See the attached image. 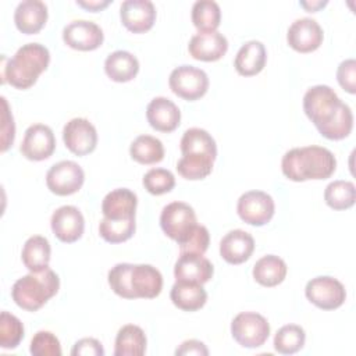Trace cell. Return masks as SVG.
Returning <instances> with one entry per match:
<instances>
[{
  "instance_id": "obj_1",
  "label": "cell",
  "mask_w": 356,
  "mask_h": 356,
  "mask_svg": "<svg viewBox=\"0 0 356 356\" xmlns=\"http://www.w3.org/2000/svg\"><path fill=\"white\" fill-rule=\"evenodd\" d=\"M303 110L327 139L346 138L353 128V114L348 104L327 85H316L303 96Z\"/></svg>"
},
{
  "instance_id": "obj_2",
  "label": "cell",
  "mask_w": 356,
  "mask_h": 356,
  "mask_svg": "<svg viewBox=\"0 0 356 356\" xmlns=\"http://www.w3.org/2000/svg\"><path fill=\"white\" fill-rule=\"evenodd\" d=\"M108 285L121 298L153 299L163 288L161 273L150 264L118 263L108 271Z\"/></svg>"
},
{
  "instance_id": "obj_3",
  "label": "cell",
  "mask_w": 356,
  "mask_h": 356,
  "mask_svg": "<svg viewBox=\"0 0 356 356\" xmlns=\"http://www.w3.org/2000/svg\"><path fill=\"white\" fill-rule=\"evenodd\" d=\"M281 168L282 174L295 182L325 179L334 174L337 160L331 150L312 145L288 150L282 156Z\"/></svg>"
},
{
  "instance_id": "obj_4",
  "label": "cell",
  "mask_w": 356,
  "mask_h": 356,
  "mask_svg": "<svg viewBox=\"0 0 356 356\" xmlns=\"http://www.w3.org/2000/svg\"><path fill=\"white\" fill-rule=\"evenodd\" d=\"M50 53L40 43H26L21 46L11 58L3 56L1 81L17 89L31 88L39 75L47 68Z\"/></svg>"
},
{
  "instance_id": "obj_5",
  "label": "cell",
  "mask_w": 356,
  "mask_h": 356,
  "mask_svg": "<svg viewBox=\"0 0 356 356\" xmlns=\"http://www.w3.org/2000/svg\"><path fill=\"white\" fill-rule=\"evenodd\" d=\"M58 275L47 267L43 271L31 273L18 278L11 288V296L21 309L36 312L58 292Z\"/></svg>"
},
{
  "instance_id": "obj_6",
  "label": "cell",
  "mask_w": 356,
  "mask_h": 356,
  "mask_svg": "<svg viewBox=\"0 0 356 356\" xmlns=\"http://www.w3.org/2000/svg\"><path fill=\"white\" fill-rule=\"evenodd\" d=\"M234 339L243 348H259L270 335V324L266 317L254 312H242L231 323Z\"/></svg>"
},
{
  "instance_id": "obj_7",
  "label": "cell",
  "mask_w": 356,
  "mask_h": 356,
  "mask_svg": "<svg viewBox=\"0 0 356 356\" xmlns=\"http://www.w3.org/2000/svg\"><path fill=\"white\" fill-rule=\"evenodd\" d=\"M168 85L177 96L193 102L207 92L209 76L203 70L193 65H179L171 71Z\"/></svg>"
},
{
  "instance_id": "obj_8",
  "label": "cell",
  "mask_w": 356,
  "mask_h": 356,
  "mask_svg": "<svg viewBox=\"0 0 356 356\" xmlns=\"http://www.w3.org/2000/svg\"><path fill=\"white\" fill-rule=\"evenodd\" d=\"M196 225L195 210L185 202L168 203L161 210L160 227L168 238L178 243L184 241Z\"/></svg>"
},
{
  "instance_id": "obj_9",
  "label": "cell",
  "mask_w": 356,
  "mask_h": 356,
  "mask_svg": "<svg viewBox=\"0 0 356 356\" xmlns=\"http://www.w3.org/2000/svg\"><path fill=\"white\" fill-rule=\"evenodd\" d=\"M305 295L314 306L323 310L338 309L346 299V291L342 282L328 275L312 278L306 284Z\"/></svg>"
},
{
  "instance_id": "obj_10",
  "label": "cell",
  "mask_w": 356,
  "mask_h": 356,
  "mask_svg": "<svg viewBox=\"0 0 356 356\" xmlns=\"http://www.w3.org/2000/svg\"><path fill=\"white\" fill-rule=\"evenodd\" d=\"M85 181V172L81 165L71 160H63L51 165L46 174L47 188L58 195L67 196L78 192Z\"/></svg>"
},
{
  "instance_id": "obj_11",
  "label": "cell",
  "mask_w": 356,
  "mask_h": 356,
  "mask_svg": "<svg viewBox=\"0 0 356 356\" xmlns=\"http://www.w3.org/2000/svg\"><path fill=\"white\" fill-rule=\"evenodd\" d=\"M275 204L273 197L263 191H249L245 192L236 204L238 216L242 221L250 225H264L274 216Z\"/></svg>"
},
{
  "instance_id": "obj_12",
  "label": "cell",
  "mask_w": 356,
  "mask_h": 356,
  "mask_svg": "<svg viewBox=\"0 0 356 356\" xmlns=\"http://www.w3.org/2000/svg\"><path fill=\"white\" fill-rule=\"evenodd\" d=\"M63 140L71 153L76 156H85L96 149L97 132L89 120L78 117L70 120L64 125Z\"/></svg>"
},
{
  "instance_id": "obj_13",
  "label": "cell",
  "mask_w": 356,
  "mask_h": 356,
  "mask_svg": "<svg viewBox=\"0 0 356 356\" xmlns=\"http://www.w3.org/2000/svg\"><path fill=\"white\" fill-rule=\"evenodd\" d=\"M104 39L102 28L92 21L76 19L70 22L63 29V40L67 46L75 50L89 51L102 46Z\"/></svg>"
},
{
  "instance_id": "obj_14",
  "label": "cell",
  "mask_w": 356,
  "mask_h": 356,
  "mask_svg": "<svg viewBox=\"0 0 356 356\" xmlns=\"http://www.w3.org/2000/svg\"><path fill=\"white\" fill-rule=\"evenodd\" d=\"M56 149V138L50 127L44 124H33L25 131L21 153L33 161L49 159Z\"/></svg>"
},
{
  "instance_id": "obj_15",
  "label": "cell",
  "mask_w": 356,
  "mask_h": 356,
  "mask_svg": "<svg viewBox=\"0 0 356 356\" xmlns=\"http://www.w3.org/2000/svg\"><path fill=\"white\" fill-rule=\"evenodd\" d=\"M324 32L320 24L313 18L295 19L286 33L288 44L299 53H310L323 43Z\"/></svg>"
},
{
  "instance_id": "obj_16",
  "label": "cell",
  "mask_w": 356,
  "mask_h": 356,
  "mask_svg": "<svg viewBox=\"0 0 356 356\" xmlns=\"http://www.w3.org/2000/svg\"><path fill=\"white\" fill-rule=\"evenodd\" d=\"M50 225L57 239L65 243H72L82 236L85 220L78 207L61 206L53 213Z\"/></svg>"
},
{
  "instance_id": "obj_17",
  "label": "cell",
  "mask_w": 356,
  "mask_h": 356,
  "mask_svg": "<svg viewBox=\"0 0 356 356\" xmlns=\"http://www.w3.org/2000/svg\"><path fill=\"white\" fill-rule=\"evenodd\" d=\"M120 17L128 31L142 33L153 26L156 8L149 0H125L120 7Z\"/></svg>"
},
{
  "instance_id": "obj_18",
  "label": "cell",
  "mask_w": 356,
  "mask_h": 356,
  "mask_svg": "<svg viewBox=\"0 0 356 356\" xmlns=\"http://www.w3.org/2000/svg\"><path fill=\"white\" fill-rule=\"evenodd\" d=\"M189 54L200 61H217L228 50L227 38L218 31L197 32L188 44Z\"/></svg>"
},
{
  "instance_id": "obj_19",
  "label": "cell",
  "mask_w": 356,
  "mask_h": 356,
  "mask_svg": "<svg viewBox=\"0 0 356 356\" xmlns=\"http://www.w3.org/2000/svg\"><path fill=\"white\" fill-rule=\"evenodd\" d=\"M213 273V264L210 260L203 257V254L181 253L174 266L175 280L182 282H196L203 285L204 282L210 281Z\"/></svg>"
},
{
  "instance_id": "obj_20",
  "label": "cell",
  "mask_w": 356,
  "mask_h": 356,
  "mask_svg": "<svg viewBox=\"0 0 356 356\" xmlns=\"http://www.w3.org/2000/svg\"><path fill=\"white\" fill-rule=\"evenodd\" d=\"M146 118L152 128L160 132H172L181 121V111L167 97H154L146 107Z\"/></svg>"
},
{
  "instance_id": "obj_21",
  "label": "cell",
  "mask_w": 356,
  "mask_h": 356,
  "mask_svg": "<svg viewBox=\"0 0 356 356\" xmlns=\"http://www.w3.org/2000/svg\"><path fill=\"white\" fill-rule=\"evenodd\" d=\"M254 250L253 236L243 229H232L220 242V254L229 264L246 261Z\"/></svg>"
},
{
  "instance_id": "obj_22",
  "label": "cell",
  "mask_w": 356,
  "mask_h": 356,
  "mask_svg": "<svg viewBox=\"0 0 356 356\" xmlns=\"http://www.w3.org/2000/svg\"><path fill=\"white\" fill-rule=\"evenodd\" d=\"M138 197L128 188H117L108 192L102 202V213L110 220L135 218Z\"/></svg>"
},
{
  "instance_id": "obj_23",
  "label": "cell",
  "mask_w": 356,
  "mask_h": 356,
  "mask_svg": "<svg viewBox=\"0 0 356 356\" xmlns=\"http://www.w3.org/2000/svg\"><path fill=\"white\" fill-rule=\"evenodd\" d=\"M47 21V6L40 0H24L14 13V22L19 32L32 35L39 32Z\"/></svg>"
},
{
  "instance_id": "obj_24",
  "label": "cell",
  "mask_w": 356,
  "mask_h": 356,
  "mask_svg": "<svg viewBox=\"0 0 356 356\" xmlns=\"http://www.w3.org/2000/svg\"><path fill=\"white\" fill-rule=\"evenodd\" d=\"M267 61V51L261 42L249 40L241 46L235 56L234 67L242 76H253L259 74Z\"/></svg>"
},
{
  "instance_id": "obj_25",
  "label": "cell",
  "mask_w": 356,
  "mask_h": 356,
  "mask_svg": "<svg viewBox=\"0 0 356 356\" xmlns=\"http://www.w3.org/2000/svg\"><path fill=\"white\" fill-rule=\"evenodd\" d=\"M170 298L178 309L185 312H196L204 306L207 292L202 284L175 281L171 288Z\"/></svg>"
},
{
  "instance_id": "obj_26",
  "label": "cell",
  "mask_w": 356,
  "mask_h": 356,
  "mask_svg": "<svg viewBox=\"0 0 356 356\" xmlns=\"http://www.w3.org/2000/svg\"><path fill=\"white\" fill-rule=\"evenodd\" d=\"M104 71L111 81L128 82L136 76L139 71V61L132 53L127 50H117L107 56L104 61Z\"/></svg>"
},
{
  "instance_id": "obj_27",
  "label": "cell",
  "mask_w": 356,
  "mask_h": 356,
  "mask_svg": "<svg viewBox=\"0 0 356 356\" xmlns=\"http://www.w3.org/2000/svg\"><path fill=\"white\" fill-rule=\"evenodd\" d=\"M50 253H51V249H50L49 241L44 236L33 235L28 238L26 242L24 243L21 259L24 266L31 273H39L49 267Z\"/></svg>"
},
{
  "instance_id": "obj_28",
  "label": "cell",
  "mask_w": 356,
  "mask_h": 356,
  "mask_svg": "<svg viewBox=\"0 0 356 356\" xmlns=\"http://www.w3.org/2000/svg\"><path fill=\"white\" fill-rule=\"evenodd\" d=\"M146 350V335L135 324L121 327L115 337V356H142Z\"/></svg>"
},
{
  "instance_id": "obj_29",
  "label": "cell",
  "mask_w": 356,
  "mask_h": 356,
  "mask_svg": "<svg viewBox=\"0 0 356 356\" xmlns=\"http://www.w3.org/2000/svg\"><path fill=\"white\" fill-rule=\"evenodd\" d=\"M285 275L286 264L275 254L263 256L253 266V278L263 286H275L285 280Z\"/></svg>"
},
{
  "instance_id": "obj_30",
  "label": "cell",
  "mask_w": 356,
  "mask_h": 356,
  "mask_svg": "<svg viewBox=\"0 0 356 356\" xmlns=\"http://www.w3.org/2000/svg\"><path fill=\"white\" fill-rule=\"evenodd\" d=\"M182 154H204L216 160L217 145L213 136L202 128H189L181 138Z\"/></svg>"
},
{
  "instance_id": "obj_31",
  "label": "cell",
  "mask_w": 356,
  "mask_h": 356,
  "mask_svg": "<svg viewBox=\"0 0 356 356\" xmlns=\"http://www.w3.org/2000/svg\"><path fill=\"white\" fill-rule=\"evenodd\" d=\"M129 154L140 164H154L163 160L164 146L160 139L152 135H139L131 143Z\"/></svg>"
},
{
  "instance_id": "obj_32",
  "label": "cell",
  "mask_w": 356,
  "mask_h": 356,
  "mask_svg": "<svg viewBox=\"0 0 356 356\" xmlns=\"http://www.w3.org/2000/svg\"><path fill=\"white\" fill-rule=\"evenodd\" d=\"M192 22L199 32L217 31L221 22L220 6L213 0H199L192 7Z\"/></svg>"
},
{
  "instance_id": "obj_33",
  "label": "cell",
  "mask_w": 356,
  "mask_h": 356,
  "mask_svg": "<svg viewBox=\"0 0 356 356\" xmlns=\"http://www.w3.org/2000/svg\"><path fill=\"white\" fill-rule=\"evenodd\" d=\"M324 200L334 210H345L352 207L356 200L355 184L343 179L328 184L324 191Z\"/></svg>"
},
{
  "instance_id": "obj_34",
  "label": "cell",
  "mask_w": 356,
  "mask_h": 356,
  "mask_svg": "<svg viewBox=\"0 0 356 356\" xmlns=\"http://www.w3.org/2000/svg\"><path fill=\"white\" fill-rule=\"evenodd\" d=\"M213 163L214 159L204 154H182L177 163V171L185 179H203L211 172Z\"/></svg>"
},
{
  "instance_id": "obj_35",
  "label": "cell",
  "mask_w": 356,
  "mask_h": 356,
  "mask_svg": "<svg viewBox=\"0 0 356 356\" xmlns=\"http://www.w3.org/2000/svg\"><path fill=\"white\" fill-rule=\"evenodd\" d=\"M306 334L300 325L286 324L281 327L274 337V349L281 355H292L305 345Z\"/></svg>"
},
{
  "instance_id": "obj_36",
  "label": "cell",
  "mask_w": 356,
  "mask_h": 356,
  "mask_svg": "<svg viewBox=\"0 0 356 356\" xmlns=\"http://www.w3.org/2000/svg\"><path fill=\"white\" fill-rule=\"evenodd\" d=\"M135 218L110 220L103 217L99 224L100 236L110 243H121L128 241L135 232Z\"/></svg>"
},
{
  "instance_id": "obj_37",
  "label": "cell",
  "mask_w": 356,
  "mask_h": 356,
  "mask_svg": "<svg viewBox=\"0 0 356 356\" xmlns=\"http://www.w3.org/2000/svg\"><path fill=\"white\" fill-rule=\"evenodd\" d=\"M24 338V325L18 317L8 312L0 314V346L3 349L17 348Z\"/></svg>"
},
{
  "instance_id": "obj_38",
  "label": "cell",
  "mask_w": 356,
  "mask_h": 356,
  "mask_svg": "<svg viewBox=\"0 0 356 356\" xmlns=\"http://www.w3.org/2000/svg\"><path fill=\"white\" fill-rule=\"evenodd\" d=\"M143 186L152 195H163L175 186V177L165 168H152L143 175Z\"/></svg>"
},
{
  "instance_id": "obj_39",
  "label": "cell",
  "mask_w": 356,
  "mask_h": 356,
  "mask_svg": "<svg viewBox=\"0 0 356 356\" xmlns=\"http://www.w3.org/2000/svg\"><path fill=\"white\" fill-rule=\"evenodd\" d=\"M29 352L33 356H60L61 345L58 338L50 331H38L31 341Z\"/></svg>"
},
{
  "instance_id": "obj_40",
  "label": "cell",
  "mask_w": 356,
  "mask_h": 356,
  "mask_svg": "<svg viewBox=\"0 0 356 356\" xmlns=\"http://www.w3.org/2000/svg\"><path fill=\"white\" fill-rule=\"evenodd\" d=\"M210 243V234L209 229L204 225H196L188 236L181 241L179 250L181 253H195V254H203Z\"/></svg>"
},
{
  "instance_id": "obj_41",
  "label": "cell",
  "mask_w": 356,
  "mask_h": 356,
  "mask_svg": "<svg viewBox=\"0 0 356 356\" xmlns=\"http://www.w3.org/2000/svg\"><path fill=\"white\" fill-rule=\"evenodd\" d=\"M338 83L348 93L356 92V61L353 58L343 60L337 70Z\"/></svg>"
},
{
  "instance_id": "obj_42",
  "label": "cell",
  "mask_w": 356,
  "mask_h": 356,
  "mask_svg": "<svg viewBox=\"0 0 356 356\" xmlns=\"http://www.w3.org/2000/svg\"><path fill=\"white\" fill-rule=\"evenodd\" d=\"M3 113H1V152H6L10 146H13L14 136H15V125L13 114L10 113L8 103L6 97H1Z\"/></svg>"
},
{
  "instance_id": "obj_43",
  "label": "cell",
  "mask_w": 356,
  "mask_h": 356,
  "mask_svg": "<svg viewBox=\"0 0 356 356\" xmlns=\"http://www.w3.org/2000/svg\"><path fill=\"white\" fill-rule=\"evenodd\" d=\"M72 356H103L104 349L102 343L95 338H82L75 342L71 349Z\"/></svg>"
},
{
  "instance_id": "obj_44",
  "label": "cell",
  "mask_w": 356,
  "mask_h": 356,
  "mask_svg": "<svg viewBox=\"0 0 356 356\" xmlns=\"http://www.w3.org/2000/svg\"><path fill=\"white\" fill-rule=\"evenodd\" d=\"M175 355H199V356H207L209 349L206 345L197 339H188L184 341L179 348H177Z\"/></svg>"
},
{
  "instance_id": "obj_45",
  "label": "cell",
  "mask_w": 356,
  "mask_h": 356,
  "mask_svg": "<svg viewBox=\"0 0 356 356\" xmlns=\"http://www.w3.org/2000/svg\"><path fill=\"white\" fill-rule=\"evenodd\" d=\"M111 1L110 0H89V1H83V0H76V4L83 7L85 10H89L92 13L100 11L103 8H106Z\"/></svg>"
},
{
  "instance_id": "obj_46",
  "label": "cell",
  "mask_w": 356,
  "mask_h": 356,
  "mask_svg": "<svg viewBox=\"0 0 356 356\" xmlns=\"http://www.w3.org/2000/svg\"><path fill=\"white\" fill-rule=\"evenodd\" d=\"M325 4H327V0H324V1H300V6L303 8H306L307 11H310V13H314V11L320 10Z\"/></svg>"
}]
</instances>
